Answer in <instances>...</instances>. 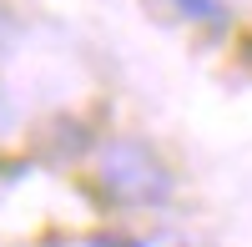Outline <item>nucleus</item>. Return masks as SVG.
Listing matches in <instances>:
<instances>
[{"label": "nucleus", "mask_w": 252, "mask_h": 247, "mask_svg": "<svg viewBox=\"0 0 252 247\" xmlns=\"http://www.w3.org/2000/svg\"><path fill=\"white\" fill-rule=\"evenodd\" d=\"M101 187L111 197H121V202H161L172 192V177L161 172V161L146 147L116 141V147H106V156H101Z\"/></svg>", "instance_id": "f257e3e1"}, {"label": "nucleus", "mask_w": 252, "mask_h": 247, "mask_svg": "<svg viewBox=\"0 0 252 247\" xmlns=\"http://www.w3.org/2000/svg\"><path fill=\"white\" fill-rule=\"evenodd\" d=\"M182 5L192 10L197 20H212V26H222V20H227V15H222V5H217V0H182Z\"/></svg>", "instance_id": "f03ea898"}, {"label": "nucleus", "mask_w": 252, "mask_h": 247, "mask_svg": "<svg viewBox=\"0 0 252 247\" xmlns=\"http://www.w3.org/2000/svg\"><path fill=\"white\" fill-rule=\"evenodd\" d=\"M91 247H141V242H131V237H106V232H96V237H91Z\"/></svg>", "instance_id": "7ed1b4c3"}]
</instances>
